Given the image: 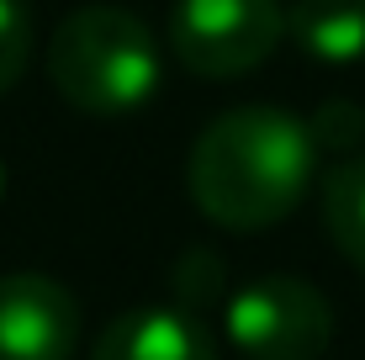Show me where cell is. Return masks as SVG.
<instances>
[{"label": "cell", "mask_w": 365, "mask_h": 360, "mask_svg": "<svg viewBox=\"0 0 365 360\" xmlns=\"http://www.w3.org/2000/svg\"><path fill=\"white\" fill-rule=\"evenodd\" d=\"M312 165H318V143L302 117L275 106H238L201 128V138L191 143L185 185L201 217L233 233H255L297 212Z\"/></svg>", "instance_id": "obj_1"}, {"label": "cell", "mask_w": 365, "mask_h": 360, "mask_svg": "<svg viewBox=\"0 0 365 360\" xmlns=\"http://www.w3.org/2000/svg\"><path fill=\"white\" fill-rule=\"evenodd\" d=\"M48 80L85 117H128L159 91V43L133 11L80 6L48 37Z\"/></svg>", "instance_id": "obj_2"}, {"label": "cell", "mask_w": 365, "mask_h": 360, "mask_svg": "<svg viewBox=\"0 0 365 360\" xmlns=\"http://www.w3.org/2000/svg\"><path fill=\"white\" fill-rule=\"evenodd\" d=\"M281 37V0H175L170 11V53L201 80H238L259 69Z\"/></svg>", "instance_id": "obj_3"}, {"label": "cell", "mask_w": 365, "mask_h": 360, "mask_svg": "<svg viewBox=\"0 0 365 360\" xmlns=\"http://www.w3.org/2000/svg\"><path fill=\"white\" fill-rule=\"evenodd\" d=\"M228 339L249 360H323L334 344V307L302 276H259L233 292Z\"/></svg>", "instance_id": "obj_4"}, {"label": "cell", "mask_w": 365, "mask_h": 360, "mask_svg": "<svg viewBox=\"0 0 365 360\" xmlns=\"http://www.w3.org/2000/svg\"><path fill=\"white\" fill-rule=\"evenodd\" d=\"M80 302L64 281L16 270L0 276V360H74Z\"/></svg>", "instance_id": "obj_5"}, {"label": "cell", "mask_w": 365, "mask_h": 360, "mask_svg": "<svg viewBox=\"0 0 365 360\" xmlns=\"http://www.w3.org/2000/svg\"><path fill=\"white\" fill-rule=\"evenodd\" d=\"M91 360H217V344L180 307H133L101 329Z\"/></svg>", "instance_id": "obj_6"}, {"label": "cell", "mask_w": 365, "mask_h": 360, "mask_svg": "<svg viewBox=\"0 0 365 360\" xmlns=\"http://www.w3.org/2000/svg\"><path fill=\"white\" fill-rule=\"evenodd\" d=\"M286 32L318 64H360L365 58V0H292Z\"/></svg>", "instance_id": "obj_7"}, {"label": "cell", "mask_w": 365, "mask_h": 360, "mask_svg": "<svg viewBox=\"0 0 365 360\" xmlns=\"http://www.w3.org/2000/svg\"><path fill=\"white\" fill-rule=\"evenodd\" d=\"M323 222H329L339 254L365 270V154H349L323 180Z\"/></svg>", "instance_id": "obj_8"}, {"label": "cell", "mask_w": 365, "mask_h": 360, "mask_svg": "<svg viewBox=\"0 0 365 360\" xmlns=\"http://www.w3.org/2000/svg\"><path fill=\"white\" fill-rule=\"evenodd\" d=\"M32 58V16L21 0H0V96L27 74Z\"/></svg>", "instance_id": "obj_9"}, {"label": "cell", "mask_w": 365, "mask_h": 360, "mask_svg": "<svg viewBox=\"0 0 365 360\" xmlns=\"http://www.w3.org/2000/svg\"><path fill=\"white\" fill-rule=\"evenodd\" d=\"M307 133H312V143H318V148L349 159L360 148V138H365V111L355 101H323L318 117L307 122Z\"/></svg>", "instance_id": "obj_10"}, {"label": "cell", "mask_w": 365, "mask_h": 360, "mask_svg": "<svg viewBox=\"0 0 365 360\" xmlns=\"http://www.w3.org/2000/svg\"><path fill=\"white\" fill-rule=\"evenodd\" d=\"M0 191H6V170H0Z\"/></svg>", "instance_id": "obj_11"}]
</instances>
